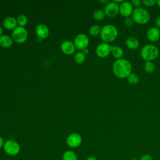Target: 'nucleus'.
<instances>
[{
  "mask_svg": "<svg viewBox=\"0 0 160 160\" xmlns=\"http://www.w3.org/2000/svg\"><path fill=\"white\" fill-rule=\"evenodd\" d=\"M112 71L114 74L121 79L127 78L132 73V64L131 62L124 58L116 59L112 64Z\"/></svg>",
  "mask_w": 160,
  "mask_h": 160,
  "instance_id": "f257e3e1",
  "label": "nucleus"
},
{
  "mask_svg": "<svg viewBox=\"0 0 160 160\" xmlns=\"http://www.w3.org/2000/svg\"><path fill=\"white\" fill-rule=\"evenodd\" d=\"M118 35V31L116 27L112 24H106L101 28L100 36L104 42H113L117 38Z\"/></svg>",
  "mask_w": 160,
  "mask_h": 160,
  "instance_id": "f03ea898",
  "label": "nucleus"
},
{
  "mask_svg": "<svg viewBox=\"0 0 160 160\" xmlns=\"http://www.w3.org/2000/svg\"><path fill=\"white\" fill-rule=\"evenodd\" d=\"M159 49L153 44H148L144 45L141 49V57L146 61H152L159 56Z\"/></svg>",
  "mask_w": 160,
  "mask_h": 160,
  "instance_id": "7ed1b4c3",
  "label": "nucleus"
},
{
  "mask_svg": "<svg viewBox=\"0 0 160 160\" xmlns=\"http://www.w3.org/2000/svg\"><path fill=\"white\" fill-rule=\"evenodd\" d=\"M131 16L134 22L141 25L148 23L151 18L149 12L141 7L134 8Z\"/></svg>",
  "mask_w": 160,
  "mask_h": 160,
  "instance_id": "20e7f679",
  "label": "nucleus"
},
{
  "mask_svg": "<svg viewBox=\"0 0 160 160\" xmlns=\"http://www.w3.org/2000/svg\"><path fill=\"white\" fill-rule=\"evenodd\" d=\"M3 149L6 154L10 156H17L21 150L19 143L12 139H9L5 141Z\"/></svg>",
  "mask_w": 160,
  "mask_h": 160,
  "instance_id": "39448f33",
  "label": "nucleus"
},
{
  "mask_svg": "<svg viewBox=\"0 0 160 160\" xmlns=\"http://www.w3.org/2000/svg\"><path fill=\"white\" fill-rule=\"evenodd\" d=\"M12 39L17 43L24 42L28 38V32L24 27L18 26L12 32Z\"/></svg>",
  "mask_w": 160,
  "mask_h": 160,
  "instance_id": "423d86ee",
  "label": "nucleus"
},
{
  "mask_svg": "<svg viewBox=\"0 0 160 160\" xmlns=\"http://www.w3.org/2000/svg\"><path fill=\"white\" fill-rule=\"evenodd\" d=\"M89 40L87 35L85 34H78L74 41V44L78 49L84 50L87 48L89 45Z\"/></svg>",
  "mask_w": 160,
  "mask_h": 160,
  "instance_id": "0eeeda50",
  "label": "nucleus"
},
{
  "mask_svg": "<svg viewBox=\"0 0 160 160\" xmlns=\"http://www.w3.org/2000/svg\"><path fill=\"white\" fill-rule=\"evenodd\" d=\"M112 46L106 42H101L99 44L96 48V55L101 58H106L111 53Z\"/></svg>",
  "mask_w": 160,
  "mask_h": 160,
  "instance_id": "6e6552de",
  "label": "nucleus"
},
{
  "mask_svg": "<svg viewBox=\"0 0 160 160\" xmlns=\"http://www.w3.org/2000/svg\"><path fill=\"white\" fill-rule=\"evenodd\" d=\"M119 4L116 3L115 2L109 1L104 7V12L106 16L109 18H114L119 14Z\"/></svg>",
  "mask_w": 160,
  "mask_h": 160,
  "instance_id": "1a4fd4ad",
  "label": "nucleus"
},
{
  "mask_svg": "<svg viewBox=\"0 0 160 160\" xmlns=\"http://www.w3.org/2000/svg\"><path fill=\"white\" fill-rule=\"evenodd\" d=\"M82 143V138L81 135L77 132L70 134L66 139L67 145L71 148H76Z\"/></svg>",
  "mask_w": 160,
  "mask_h": 160,
  "instance_id": "9d476101",
  "label": "nucleus"
},
{
  "mask_svg": "<svg viewBox=\"0 0 160 160\" xmlns=\"http://www.w3.org/2000/svg\"><path fill=\"white\" fill-rule=\"evenodd\" d=\"M134 9V8H133L131 2L123 1L119 4V13L124 18L130 17L132 16Z\"/></svg>",
  "mask_w": 160,
  "mask_h": 160,
  "instance_id": "9b49d317",
  "label": "nucleus"
},
{
  "mask_svg": "<svg viewBox=\"0 0 160 160\" xmlns=\"http://www.w3.org/2000/svg\"><path fill=\"white\" fill-rule=\"evenodd\" d=\"M148 39L151 42H156L160 38V31L156 26L150 27L146 32Z\"/></svg>",
  "mask_w": 160,
  "mask_h": 160,
  "instance_id": "f8f14e48",
  "label": "nucleus"
},
{
  "mask_svg": "<svg viewBox=\"0 0 160 160\" xmlns=\"http://www.w3.org/2000/svg\"><path fill=\"white\" fill-rule=\"evenodd\" d=\"M35 32L37 36L40 39H44L49 35V29L48 26L44 24H38L36 28Z\"/></svg>",
  "mask_w": 160,
  "mask_h": 160,
  "instance_id": "ddd939ff",
  "label": "nucleus"
},
{
  "mask_svg": "<svg viewBox=\"0 0 160 160\" xmlns=\"http://www.w3.org/2000/svg\"><path fill=\"white\" fill-rule=\"evenodd\" d=\"M76 47L71 41H65L61 44V50L66 54L70 55L74 52Z\"/></svg>",
  "mask_w": 160,
  "mask_h": 160,
  "instance_id": "4468645a",
  "label": "nucleus"
},
{
  "mask_svg": "<svg viewBox=\"0 0 160 160\" xmlns=\"http://www.w3.org/2000/svg\"><path fill=\"white\" fill-rule=\"evenodd\" d=\"M17 20L12 17L6 18L2 22L3 26L9 30L14 29L17 27Z\"/></svg>",
  "mask_w": 160,
  "mask_h": 160,
  "instance_id": "2eb2a0df",
  "label": "nucleus"
},
{
  "mask_svg": "<svg viewBox=\"0 0 160 160\" xmlns=\"http://www.w3.org/2000/svg\"><path fill=\"white\" fill-rule=\"evenodd\" d=\"M126 45L130 49H136L139 46V41L136 38L129 36L126 40Z\"/></svg>",
  "mask_w": 160,
  "mask_h": 160,
  "instance_id": "dca6fc26",
  "label": "nucleus"
},
{
  "mask_svg": "<svg viewBox=\"0 0 160 160\" xmlns=\"http://www.w3.org/2000/svg\"><path fill=\"white\" fill-rule=\"evenodd\" d=\"M12 44V39L8 35H2L0 37V46L4 48H10Z\"/></svg>",
  "mask_w": 160,
  "mask_h": 160,
  "instance_id": "f3484780",
  "label": "nucleus"
},
{
  "mask_svg": "<svg viewBox=\"0 0 160 160\" xmlns=\"http://www.w3.org/2000/svg\"><path fill=\"white\" fill-rule=\"evenodd\" d=\"M111 54L112 56L115 58L116 59H121L122 58L124 54V50L121 46H112Z\"/></svg>",
  "mask_w": 160,
  "mask_h": 160,
  "instance_id": "a211bd4d",
  "label": "nucleus"
},
{
  "mask_svg": "<svg viewBox=\"0 0 160 160\" xmlns=\"http://www.w3.org/2000/svg\"><path fill=\"white\" fill-rule=\"evenodd\" d=\"M62 160H78V156L74 151L67 150L62 154Z\"/></svg>",
  "mask_w": 160,
  "mask_h": 160,
  "instance_id": "6ab92c4d",
  "label": "nucleus"
},
{
  "mask_svg": "<svg viewBox=\"0 0 160 160\" xmlns=\"http://www.w3.org/2000/svg\"><path fill=\"white\" fill-rule=\"evenodd\" d=\"M93 18L98 21H101L102 20L104 19V18L106 16L105 12L102 9H98L96 10L94 12H93Z\"/></svg>",
  "mask_w": 160,
  "mask_h": 160,
  "instance_id": "aec40b11",
  "label": "nucleus"
},
{
  "mask_svg": "<svg viewBox=\"0 0 160 160\" xmlns=\"http://www.w3.org/2000/svg\"><path fill=\"white\" fill-rule=\"evenodd\" d=\"M86 60V55L83 52H78L74 56V61L78 64H82Z\"/></svg>",
  "mask_w": 160,
  "mask_h": 160,
  "instance_id": "412c9836",
  "label": "nucleus"
},
{
  "mask_svg": "<svg viewBox=\"0 0 160 160\" xmlns=\"http://www.w3.org/2000/svg\"><path fill=\"white\" fill-rule=\"evenodd\" d=\"M127 79L128 82L132 85H136L139 81V78L138 75L133 72H132L131 74H130V75L128 76V77L127 78Z\"/></svg>",
  "mask_w": 160,
  "mask_h": 160,
  "instance_id": "4be33fe9",
  "label": "nucleus"
},
{
  "mask_svg": "<svg viewBox=\"0 0 160 160\" xmlns=\"http://www.w3.org/2000/svg\"><path fill=\"white\" fill-rule=\"evenodd\" d=\"M155 65L152 61H146L144 64V69L148 73H152L155 70Z\"/></svg>",
  "mask_w": 160,
  "mask_h": 160,
  "instance_id": "5701e85b",
  "label": "nucleus"
},
{
  "mask_svg": "<svg viewBox=\"0 0 160 160\" xmlns=\"http://www.w3.org/2000/svg\"><path fill=\"white\" fill-rule=\"evenodd\" d=\"M101 31V28L99 25H92L90 27L89 32L90 34L92 36H97L100 34Z\"/></svg>",
  "mask_w": 160,
  "mask_h": 160,
  "instance_id": "b1692460",
  "label": "nucleus"
},
{
  "mask_svg": "<svg viewBox=\"0 0 160 160\" xmlns=\"http://www.w3.org/2000/svg\"><path fill=\"white\" fill-rule=\"evenodd\" d=\"M17 22L21 27H24L28 22V18L25 15L20 14L17 18Z\"/></svg>",
  "mask_w": 160,
  "mask_h": 160,
  "instance_id": "393cba45",
  "label": "nucleus"
},
{
  "mask_svg": "<svg viewBox=\"0 0 160 160\" xmlns=\"http://www.w3.org/2000/svg\"><path fill=\"white\" fill-rule=\"evenodd\" d=\"M124 25L126 26H127V27H131L133 25L134 21L132 19V18L128 17V18H125V19L124 21Z\"/></svg>",
  "mask_w": 160,
  "mask_h": 160,
  "instance_id": "a878e982",
  "label": "nucleus"
},
{
  "mask_svg": "<svg viewBox=\"0 0 160 160\" xmlns=\"http://www.w3.org/2000/svg\"><path fill=\"white\" fill-rule=\"evenodd\" d=\"M142 3L148 7H151L153 6L156 3V1L155 0H142Z\"/></svg>",
  "mask_w": 160,
  "mask_h": 160,
  "instance_id": "bb28decb",
  "label": "nucleus"
},
{
  "mask_svg": "<svg viewBox=\"0 0 160 160\" xmlns=\"http://www.w3.org/2000/svg\"><path fill=\"white\" fill-rule=\"evenodd\" d=\"M131 3L132 5L133 8H138L141 7V5L142 4V1H140V0H132L131 1Z\"/></svg>",
  "mask_w": 160,
  "mask_h": 160,
  "instance_id": "cd10ccee",
  "label": "nucleus"
},
{
  "mask_svg": "<svg viewBox=\"0 0 160 160\" xmlns=\"http://www.w3.org/2000/svg\"><path fill=\"white\" fill-rule=\"evenodd\" d=\"M139 160H152V158L149 154H144L140 158Z\"/></svg>",
  "mask_w": 160,
  "mask_h": 160,
  "instance_id": "c85d7f7f",
  "label": "nucleus"
},
{
  "mask_svg": "<svg viewBox=\"0 0 160 160\" xmlns=\"http://www.w3.org/2000/svg\"><path fill=\"white\" fill-rule=\"evenodd\" d=\"M155 24H156V27H157L158 28H160V15L158 16L155 20Z\"/></svg>",
  "mask_w": 160,
  "mask_h": 160,
  "instance_id": "c756f323",
  "label": "nucleus"
},
{
  "mask_svg": "<svg viewBox=\"0 0 160 160\" xmlns=\"http://www.w3.org/2000/svg\"><path fill=\"white\" fill-rule=\"evenodd\" d=\"M4 141L3 139V138L0 136V149H1L2 148H3V146H4Z\"/></svg>",
  "mask_w": 160,
  "mask_h": 160,
  "instance_id": "7c9ffc66",
  "label": "nucleus"
},
{
  "mask_svg": "<svg viewBox=\"0 0 160 160\" xmlns=\"http://www.w3.org/2000/svg\"><path fill=\"white\" fill-rule=\"evenodd\" d=\"M99 2H100V3H102V4H105V5L106 4H107L109 1H108V0H100V1H99Z\"/></svg>",
  "mask_w": 160,
  "mask_h": 160,
  "instance_id": "2f4dec72",
  "label": "nucleus"
},
{
  "mask_svg": "<svg viewBox=\"0 0 160 160\" xmlns=\"http://www.w3.org/2000/svg\"><path fill=\"white\" fill-rule=\"evenodd\" d=\"M86 160H98L97 158L94 156H89Z\"/></svg>",
  "mask_w": 160,
  "mask_h": 160,
  "instance_id": "473e14b6",
  "label": "nucleus"
},
{
  "mask_svg": "<svg viewBox=\"0 0 160 160\" xmlns=\"http://www.w3.org/2000/svg\"><path fill=\"white\" fill-rule=\"evenodd\" d=\"M113 1L115 2L116 3L118 4H121L124 1H123V0H113Z\"/></svg>",
  "mask_w": 160,
  "mask_h": 160,
  "instance_id": "72a5a7b5",
  "label": "nucleus"
},
{
  "mask_svg": "<svg viewBox=\"0 0 160 160\" xmlns=\"http://www.w3.org/2000/svg\"><path fill=\"white\" fill-rule=\"evenodd\" d=\"M83 52H84V54L86 55V54H88L89 53V51H88V49H87V48L86 49H84L83 50V51H82Z\"/></svg>",
  "mask_w": 160,
  "mask_h": 160,
  "instance_id": "f704fd0d",
  "label": "nucleus"
},
{
  "mask_svg": "<svg viewBox=\"0 0 160 160\" xmlns=\"http://www.w3.org/2000/svg\"><path fill=\"white\" fill-rule=\"evenodd\" d=\"M2 32H3L2 28L1 26H0V37H1V36H2Z\"/></svg>",
  "mask_w": 160,
  "mask_h": 160,
  "instance_id": "c9c22d12",
  "label": "nucleus"
},
{
  "mask_svg": "<svg viewBox=\"0 0 160 160\" xmlns=\"http://www.w3.org/2000/svg\"><path fill=\"white\" fill-rule=\"evenodd\" d=\"M156 3H157L158 6L159 7H160V0H158V1H156Z\"/></svg>",
  "mask_w": 160,
  "mask_h": 160,
  "instance_id": "e433bc0d",
  "label": "nucleus"
},
{
  "mask_svg": "<svg viewBox=\"0 0 160 160\" xmlns=\"http://www.w3.org/2000/svg\"><path fill=\"white\" fill-rule=\"evenodd\" d=\"M131 160H139V159H132Z\"/></svg>",
  "mask_w": 160,
  "mask_h": 160,
  "instance_id": "4c0bfd02",
  "label": "nucleus"
},
{
  "mask_svg": "<svg viewBox=\"0 0 160 160\" xmlns=\"http://www.w3.org/2000/svg\"><path fill=\"white\" fill-rule=\"evenodd\" d=\"M154 160H158V159H154Z\"/></svg>",
  "mask_w": 160,
  "mask_h": 160,
  "instance_id": "58836bf2",
  "label": "nucleus"
}]
</instances>
